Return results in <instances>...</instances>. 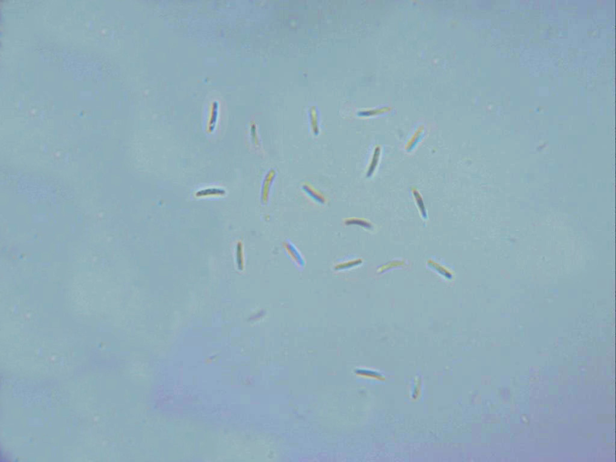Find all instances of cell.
<instances>
[{
	"instance_id": "6da1fadb",
	"label": "cell",
	"mask_w": 616,
	"mask_h": 462,
	"mask_svg": "<svg viewBox=\"0 0 616 462\" xmlns=\"http://www.w3.org/2000/svg\"><path fill=\"white\" fill-rule=\"evenodd\" d=\"M276 175H277L276 170L272 169L268 171L265 176L263 182H262L261 191V201L264 205L269 203L271 189H272Z\"/></svg>"
},
{
	"instance_id": "7a4b0ae2",
	"label": "cell",
	"mask_w": 616,
	"mask_h": 462,
	"mask_svg": "<svg viewBox=\"0 0 616 462\" xmlns=\"http://www.w3.org/2000/svg\"><path fill=\"white\" fill-rule=\"evenodd\" d=\"M302 189L303 190L306 195L311 199L312 201H315L316 203L320 205H325L327 203V199L324 194L320 192V190L316 189L314 186L309 182H304L302 185Z\"/></svg>"
},
{
	"instance_id": "3957f363",
	"label": "cell",
	"mask_w": 616,
	"mask_h": 462,
	"mask_svg": "<svg viewBox=\"0 0 616 462\" xmlns=\"http://www.w3.org/2000/svg\"><path fill=\"white\" fill-rule=\"evenodd\" d=\"M379 149L375 150V152H374V154H373L372 161H371L370 162V164L369 167V170H368V172H367L368 176L372 175L373 173L374 172V170H375V169L376 164H377L378 163V159L379 158Z\"/></svg>"
}]
</instances>
